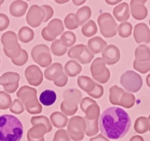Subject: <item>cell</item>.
Wrapping results in <instances>:
<instances>
[{"label": "cell", "mask_w": 150, "mask_h": 141, "mask_svg": "<svg viewBox=\"0 0 150 141\" xmlns=\"http://www.w3.org/2000/svg\"><path fill=\"white\" fill-rule=\"evenodd\" d=\"M1 42L3 45V51L7 57L13 60L20 56L22 48L18 43V35L14 32H4L1 37Z\"/></svg>", "instance_id": "cell-5"}, {"label": "cell", "mask_w": 150, "mask_h": 141, "mask_svg": "<svg viewBox=\"0 0 150 141\" xmlns=\"http://www.w3.org/2000/svg\"><path fill=\"white\" fill-rule=\"evenodd\" d=\"M83 112L85 113V117H83L85 120H95L99 119L100 108L98 103L95 102L86 107Z\"/></svg>", "instance_id": "cell-26"}, {"label": "cell", "mask_w": 150, "mask_h": 141, "mask_svg": "<svg viewBox=\"0 0 150 141\" xmlns=\"http://www.w3.org/2000/svg\"><path fill=\"white\" fill-rule=\"evenodd\" d=\"M23 127L18 118L12 115L0 116V141H20Z\"/></svg>", "instance_id": "cell-2"}, {"label": "cell", "mask_w": 150, "mask_h": 141, "mask_svg": "<svg viewBox=\"0 0 150 141\" xmlns=\"http://www.w3.org/2000/svg\"><path fill=\"white\" fill-rule=\"evenodd\" d=\"M18 37L20 41L22 43H29L34 39L35 38V32H34L33 29L31 28L28 27V26H23L21 28L18 33Z\"/></svg>", "instance_id": "cell-31"}, {"label": "cell", "mask_w": 150, "mask_h": 141, "mask_svg": "<svg viewBox=\"0 0 150 141\" xmlns=\"http://www.w3.org/2000/svg\"><path fill=\"white\" fill-rule=\"evenodd\" d=\"M4 3V0H0V6Z\"/></svg>", "instance_id": "cell-57"}, {"label": "cell", "mask_w": 150, "mask_h": 141, "mask_svg": "<svg viewBox=\"0 0 150 141\" xmlns=\"http://www.w3.org/2000/svg\"><path fill=\"white\" fill-rule=\"evenodd\" d=\"M92 16V10L90 7L87 6H83L77 10L75 17L77 24L79 26L84 25L88 20L91 18Z\"/></svg>", "instance_id": "cell-23"}, {"label": "cell", "mask_w": 150, "mask_h": 141, "mask_svg": "<svg viewBox=\"0 0 150 141\" xmlns=\"http://www.w3.org/2000/svg\"><path fill=\"white\" fill-rule=\"evenodd\" d=\"M12 98L9 93L4 91H0V110H7L12 105Z\"/></svg>", "instance_id": "cell-38"}, {"label": "cell", "mask_w": 150, "mask_h": 141, "mask_svg": "<svg viewBox=\"0 0 150 141\" xmlns=\"http://www.w3.org/2000/svg\"><path fill=\"white\" fill-rule=\"evenodd\" d=\"M95 102L96 101L94 99H92V98H90V97H85L83 99H81V101L80 102L81 109L82 111H83L86 107H89V105H91V104H94Z\"/></svg>", "instance_id": "cell-50"}, {"label": "cell", "mask_w": 150, "mask_h": 141, "mask_svg": "<svg viewBox=\"0 0 150 141\" xmlns=\"http://www.w3.org/2000/svg\"><path fill=\"white\" fill-rule=\"evenodd\" d=\"M133 36L137 43H149L150 29L145 23H139L135 26Z\"/></svg>", "instance_id": "cell-17"}, {"label": "cell", "mask_w": 150, "mask_h": 141, "mask_svg": "<svg viewBox=\"0 0 150 141\" xmlns=\"http://www.w3.org/2000/svg\"><path fill=\"white\" fill-rule=\"evenodd\" d=\"M41 7L43 8V10H45V19L43 22H47L53 17V16H54V10H53V8L51 6L47 5V4H44V5L41 6Z\"/></svg>", "instance_id": "cell-49"}, {"label": "cell", "mask_w": 150, "mask_h": 141, "mask_svg": "<svg viewBox=\"0 0 150 141\" xmlns=\"http://www.w3.org/2000/svg\"><path fill=\"white\" fill-rule=\"evenodd\" d=\"M135 60L137 62H146L150 60V49L145 44H142L135 51Z\"/></svg>", "instance_id": "cell-28"}, {"label": "cell", "mask_w": 150, "mask_h": 141, "mask_svg": "<svg viewBox=\"0 0 150 141\" xmlns=\"http://www.w3.org/2000/svg\"><path fill=\"white\" fill-rule=\"evenodd\" d=\"M64 69L67 76H69L70 77H75L81 72L82 67L76 60H71L66 63Z\"/></svg>", "instance_id": "cell-24"}, {"label": "cell", "mask_w": 150, "mask_h": 141, "mask_svg": "<svg viewBox=\"0 0 150 141\" xmlns=\"http://www.w3.org/2000/svg\"><path fill=\"white\" fill-rule=\"evenodd\" d=\"M45 19V13L42 7L34 4L29 7L26 17L28 24L33 28L38 27Z\"/></svg>", "instance_id": "cell-13"}, {"label": "cell", "mask_w": 150, "mask_h": 141, "mask_svg": "<svg viewBox=\"0 0 150 141\" xmlns=\"http://www.w3.org/2000/svg\"><path fill=\"white\" fill-rule=\"evenodd\" d=\"M20 75L16 72H6L1 76L0 83L7 93H13L19 86Z\"/></svg>", "instance_id": "cell-14"}, {"label": "cell", "mask_w": 150, "mask_h": 141, "mask_svg": "<svg viewBox=\"0 0 150 141\" xmlns=\"http://www.w3.org/2000/svg\"><path fill=\"white\" fill-rule=\"evenodd\" d=\"M133 31V26L129 22H123L117 26V32L122 38H128L131 35Z\"/></svg>", "instance_id": "cell-36"}, {"label": "cell", "mask_w": 150, "mask_h": 141, "mask_svg": "<svg viewBox=\"0 0 150 141\" xmlns=\"http://www.w3.org/2000/svg\"><path fill=\"white\" fill-rule=\"evenodd\" d=\"M10 25V19L7 15L0 13V32L7 29Z\"/></svg>", "instance_id": "cell-46"}, {"label": "cell", "mask_w": 150, "mask_h": 141, "mask_svg": "<svg viewBox=\"0 0 150 141\" xmlns=\"http://www.w3.org/2000/svg\"><path fill=\"white\" fill-rule=\"evenodd\" d=\"M67 123V132L73 140H81L83 137L86 123L83 117L73 116L70 118Z\"/></svg>", "instance_id": "cell-12"}, {"label": "cell", "mask_w": 150, "mask_h": 141, "mask_svg": "<svg viewBox=\"0 0 150 141\" xmlns=\"http://www.w3.org/2000/svg\"><path fill=\"white\" fill-rule=\"evenodd\" d=\"M57 100V94L54 90H45L41 93L39 101L44 106H51L54 104Z\"/></svg>", "instance_id": "cell-29"}, {"label": "cell", "mask_w": 150, "mask_h": 141, "mask_svg": "<svg viewBox=\"0 0 150 141\" xmlns=\"http://www.w3.org/2000/svg\"><path fill=\"white\" fill-rule=\"evenodd\" d=\"M24 73L28 83L32 86H39L43 80V74L42 70L36 65L28 66L25 70Z\"/></svg>", "instance_id": "cell-15"}, {"label": "cell", "mask_w": 150, "mask_h": 141, "mask_svg": "<svg viewBox=\"0 0 150 141\" xmlns=\"http://www.w3.org/2000/svg\"><path fill=\"white\" fill-rule=\"evenodd\" d=\"M146 0H132L130 8L132 16L136 20H143L148 15V10L144 5Z\"/></svg>", "instance_id": "cell-16"}, {"label": "cell", "mask_w": 150, "mask_h": 141, "mask_svg": "<svg viewBox=\"0 0 150 141\" xmlns=\"http://www.w3.org/2000/svg\"><path fill=\"white\" fill-rule=\"evenodd\" d=\"M133 68L141 73H146L150 70V60L146 62H137L134 60Z\"/></svg>", "instance_id": "cell-41"}, {"label": "cell", "mask_w": 150, "mask_h": 141, "mask_svg": "<svg viewBox=\"0 0 150 141\" xmlns=\"http://www.w3.org/2000/svg\"><path fill=\"white\" fill-rule=\"evenodd\" d=\"M31 123H32V126H35L36 124H44L48 128L50 131H51L52 129V126H51V123L50 122L49 119L47 117L43 115H40V116H34L31 118Z\"/></svg>", "instance_id": "cell-40"}, {"label": "cell", "mask_w": 150, "mask_h": 141, "mask_svg": "<svg viewBox=\"0 0 150 141\" xmlns=\"http://www.w3.org/2000/svg\"><path fill=\"white\" fill-rule=\"evenodd\" d=\"M10 110L11 113H14V114L19 115L21 114L24 112L25 108L23 104H22L21 101L19 99H15L13 102L12 103V105L10 106Z\"/></svg>", "instance_id": "cell-43"}, {"label": "cell", "mask_w": 150, "mask_h": 141, "mask_svg": "<svg viewBox=\"0 0 150 141\" xmlns=\"http://www.w3.org/2000/svg\"><path fill=\"white\" fill-rule=\"evenodd\" d=\"M64 30L63 22L59 19H54L44 27L41 32L42 38L47 41H54L59 35H61Z\"/></svg>", "instance_id": "cell-11"}, {"label": "cell", "mask_w": 150, "mask_h": 141, "mask_svg": "<svg viewBox=\"0 0 150 141\" xmlns=\"http://www.w3.org/2000/svg\"><path fill=\"white\" fill-rule=\"evenodd\" d=\"M85 2H86V0H73V3L76 6H80L84 4Z\"/></svg>", "instance_id": "cell-52"}, {"label": "cell", "mask_w": 150, "mask_h": 141, "mask_svg": "<svg viewBox=\"0 0 150 141\" xmlns=\"http://www.w3.org/2000/svg\"><path fill=\"white\" fill-rule=\"evenodd\" d=\"M102 57L105 64L112 66L120 60V51L115 45H108L102 51Z\"/></svg>", "instance_id": "cell-18"}, {"label": "cell", "mask_w": 150, "mask_h": 141, "mask_svg": "<svg viewBox=\"0 0 150 141\" xmlns=\"http://www.w3.org/2000/svg\"><path fill=\"white\" fill-rule=\"evenodd\" d=\"M67 82H68V76L64 73L59 78V79H57V80L54 81V83L56 86L62 88V87L65 86V85H67Z\"/></svg>", "instance_id": "cell-48"}, {"label": "cell", "mask_w": 150, "mask_h": 141, "mask_svg": "<svg viewBox=\"0 0 150 141\" xmlns=\"http://www.w3.org/2000/svg\"><path fill=\"white\" fill-rule=\"evenodd\" d=\"M28 9V4L22 0H16L13 1L10 6V13L13 16L19 18L26 13Z\"/></svg>", "instance_id": "cell-22"}, {"label": "cell", "mask_w": 150, "mask_h": 141, "mask_svg": "<svg viewBox=\"0 0 150 141\" xmlns=\"http://www.w3.org/2000/svg\"><path fill=\"white\" fill-rule=\"evenodd\" d=\"M135 103H136L135 95L130 93L124 91L122 94L121 97H120L119 106H121V107L126 109H130L135 105Z\"/></svg>", "instance_id": "cell-30"}, {"label": "cell", "mask_w": 150, "mask_h": 141, "mask_svg": "<svg viewBox=\"0 0 150 141\" xmlns=\"http://www.w3.org/2000/svg\"><path fill=\"white\" fill-rule=\"evenodd\" d=\"M148 119H149V131L150 132V115H149V118H148Z\"/></svg>", "instance_id": "cell-56"}, {"label": "cell", "mask_w": 150, "mask_h": 141, "mask_svg": "<svg viewBox=\"0 0 150 141\" xmlns=\"http://www.w3.org/2000/svg\"><path fill=\"white\" fill-rule=\"evenodd\" d=\"M51 52L56 56H63L67 53V48L62 44L59 39H57L51 43Z\"/></svg>", "instance_id": "cell-37"}, {"label": "cell", "mask_w": 150, "mask_h": 141, "mask_svg": "<svg viewBox=\"0 0 150 141\" xmlns=\"http://www.w3.org/2000/svg\"><path fill=\"white\" fill-rule=\"evenodd\" d=\"M90 70L93 79L99 83H106L111 77V72L101 57H98L93 60L90 66Z\"/></svg>", "instance_id": "cell-8"}, {"label": "cell", "mask_w": 150, "mask_h": 141, "mask_svg": "<svg viewBox=\"0 0 150 141\" xmlns=\"http://www.w3.org/2000/svg\"><path fill=\"white\" fill-rule=\"evenodd\" d=\"M82 98V93L78 89H67L63 93V101L60 109L66 116L74 115L78 111L79 104Z\"/></svg>", "instance_id": "cell-4"}, {"label": "cell", "mask_w": 150, "mask_h": 141, "mask_svg": "<svg viewBox=\"0 0 150 141\" xmlns=\"http://www.w3.org/2000/svg\"><path fill=\"white\" fill-rule=\"evenodd\" d=\"M29 59V56H28V53L26 50L22 49L21 53L20 56L16 59H13L12 60V63L16 66H22L26 63Z\"/></svg>", "instance_id": "cell-44"}, {"label": "cell", "mask_w": 150, "mask_h": 141, "mask_svg": "<svg viewBox=\"0 0 150 141\" xmlns=\"http://www.w3.org/2000/svg\"><path fill=\"white\" fill-rule=\"evenodd\" d=\"M113 15L118 21L126 22L130 19V7L127 2H121L117 4L113 10Z\"/></svg>", "instance_id": "cell-19"}, {"label": "cell", "mask_w": 150, "mask_h": 141, "mask_svg": "<svg viewBox=\"0 0 150 141\" xmlns=\"http://www.w3.org/2000/svg\"><path fill=\"white\" fill-rule=\"evenodd\" d=\"M122 88H120L117 85H114L109 90V101L111 104L115 106H119L120 104V97L124 92Z\"/></svg>", "instance_id": "cell-33"}, {"label": "cell", "mask_w": 150, "mask_h": 141, "mask_svg": "<svg viewBox=\"0 0 150 141\" xmlns=\"http://www.w3.org/2000/svg\"><path fill=\"white\" fill-rule=\"evenodd\" d=\"M101 34L105 38H113L117 33V24L114 18L108 13H103L98 19Z\"/></svg>", "instance_id": "cell-7"}, {"label": "cell", "mask_w": 150, "mask_h": 141, "mask_svg": "<svg viewBox=\"0 0 150 141\" xmlns=\"http://www.w3.org/2000/svg\"><path fill=\"white\" fill-rule=\"evenodd\" d=\"M149 26H150V20H149Z\"/></svg>", "instance_id": "cell-58"}, {"label": "cell", "mask_w": 150, "mask_h": 141, "mask_svg": "<svg viewBox=\"0 0 150 141\" xmlns=\"http://www.w3.org/2000/svg\"><path fill=\"white\" fill-rule=\"evenodd\" d=\"M146 85H148V87H149L150 88V73H149V74H148V76H146Z\"/></svg>", "instance_id": "cell-55"}, {"label": "cell", "mask_w": 150, "mask_h": 141, "mask_svg": "<svg viewBox=\"0 0 150 141\" xmlns=\"http://www.w3.org/2000/svg\"><path fill=\"white\" fill-rule=\"evenodd\" d=\"M104 93V89L103 87L100 84L97 83L96 86H95V89L92 91L91 93H89V95L90 96H92L93 98H100V97L103 96Z\"/></svg>", "instance_id": "cell-45"}, {"label": "cell", "mask_w": 150, "mask_h": 141, "mask_svg": "<svg viewBox=\"0 0 150 141\" xmlns=\"http://www.w3.org/2000/svg\"><path fill=\"white\" fill-rule=\"evenodd\" d=\"M64 73L63 66L61 63H55L51 64L44 72L45 79L49 81H56Z\"/></svg>", "instance_id": "cell-20"}, {"label": "cell", "mask_w": 150, "mask_h": 141, "mask_svg": "<svg viewBox=\"0 0 150 141\" xmlns=\"http://www.w3.org/2000/svg\"><path fill=\"white\" fill-rule=\"evenodd\" d=\"M105 2L108 4H111V5H116V4H119V3H121V0H105Z\"/></svg>", "instance_id": "cell-51"}, {"label": "cell", "mask_w": 150, "mask_h": 141, "mask_svg": "<svg viewBox=\"0 0 150 141\" xmlns=\"http://www.w3.org/2000/svg\"><path fill=\"white\" fill-rule=\"evenodd\" d=\"M85 120V119H84ZM86 123V133L88 136H92L98 132V120H85Z\"/></svg>", "instance_id": "cell-39"}, {"label": "cell", "mask_w": 150, "mask_h": 141, "mask_svg": "<svg viewBox=\"0 0 150 141\" xmlns=\"http://www.w3.org/2000/svg\"><path fill=\"white\" fill-rule=\"evenodd\" d=\"M67 55L70 58L75 59L81 64L90 63L95 57L84 44H79L71 47L67 52Z\"/></svg>", "instance_id": "cell-10"}, {"label": "cell", "mask_w": 150, "mask_h": 141, "mask_svg": "<svg viewBox=\"0 0 150 141\" xmlns=\"http://www.w3.org/2000/svg\"><path fill=\"white\" fill-rule=\"evenodd\" d=\"M34 62L42 68L49 67L52 63L50 48L45 44H38L33 47L31 51Z\"/></svg>", "instance_id": "cell-9"}, {"label": "cell", "mask_w": 150, "mask_h": 141, "mask_svg": "<svg viewBox=\"0 0 150 141\" xmlns=\"http://www.w3.org/2000/svg\"><path fill=\"white\" fill-rule=\"evenodd\" d=\"M64 24L65 25L66 28L70 30L76 29L79 27V25L77 24L76 21V17H75L74 13H69L67 15L64 21Z\"/></svg>", "instance_id": "cell-42"}, {"label": "cell", "mask_w": 150, "mask_h": 141, "mask_svg": "<svg viewBox=\"0 0 150 141\" xmlns=\"http://www.w3.org/2000/svg\"><path fill=\"white\" fill-rule=\"evenodd\" d=\"M120 83L126 90L131 93H136L142 88L143 79L136 72L133 70H127L121 76Z\"/></svg>", "instance_id": "cell-6"}, {"label": "cell", "mask_w": 150, "mask_h": 141, "mask_svg": "<svg viewBox=\"0 0 150 141\" xmlns=\"http://www.w3.org/2000/svg\"><path fill=\"white\" fill-rule=\"evenodd\" d=\"M59 40L62 44L66 48L72 47L76 42V36L71 31H67L62 34L61 38Z\"/></svg>", "instance_id": "cell-34"}, {"label": "cell", "mask_w": 150, "mask_h": 141, "mask_svg": "<svg viewBox=\"0 0 150 141\" xmlns=\"http://www.w3.org/2000/svg\"><path fill=\"white\" fill-rule=\"evenodd\" d=\"M131 120L123 109L118 107L107 108L100 118V130L105 137L117 140L129 132Z\"/></svg>", "instance_id": "cell-1"}, {"label": "cell", "mask_w": 150, "mask_h": 141, "mask_svg": "<svg viewBox=\"0 0 150 141\" xmlns=\"http://www.w3.org/2000/svg\"><path fill=\"white\" fill-rule=\"evenodd\" d=\"M68 0H62V1H60V0H55V2L57 3V4H64V3H67L68 2Z\"/></svg>", "instance_id": "cell-54"}, {"label": "cell", "mask_w": 150, "mask_h": 141, "mask_svg": "<svg viewBox=\"0 0 150 141\" xmlns=\"http://www.w3.org/2000/svg\"><path fill=\"white\" fill-rule=\"evenodd\" d=\"M16 95L29 114H40L42 112V107L37 96L35 88L24 85L18 90Z\"/></svg>", "instance_id": "cell-3"}, {"label": "cell", "mask_w": 150, "mask_h": 141, "mask_svg": "<svg viewBox=\"0 0 150 141\" xmlns=\"http://www.w3.org/2000/svg\"><path fill=\"white\" fill-rule=\"evenodd\" d=\"M77 82L79 88L83 90V91L87 93L88 94L95 89L97 84V82L92 80L91 78L86 76H79L77 79Z\"/></svg>", "instance_id": "cell-25"}, {"label": "cell", "mask_w": 150, "mask_h": 141, "mask_svg": "<svg viewBox=\"0 0 150 141\" xmlns=\"http://www.w3.org/2000/svg\"><path fill=\"white\" fill-rule=\"evenodd\" d=\"M106 46L107 43L100 37H94L88 41L87 47L93 54L101 53Z\"/></svg>", "instance_id": "cell-21"}, {"label": "cell", "mask_w": 150, "mask_h": 141, "mask_svg": "<svg viewBox=\"0 0 150 141\" xmlns=\"http://www.w3.org/2000/svg\"><path fill=\"white\" fill-rule=\"evenodd\" d=\"M51 123L57 128H64L68 123V118L65 115L60 112H54L50 116Z\"/></svg>", "instance_id": "cell-27"}, {"label": "cell", "mask_w": 150, "mask_h": 141, "mask_svg": "<svg viewBox=\"0 0 150 141\" xmlns=\"http://www.w3.org/2000/svg\"><path fill=\"white\" fill-rule=\"evenodd\" d=\"M98 32V26L95 22L94 21L90 20L88 22H86L81 29V32L85 37H92L93 35H96Z\"/></svg>", "instance_id": "cell-35"}, {"label": "cell", "mask_w": 150, "mask_h": 141, "mask_svg": "<svg viewBox=\"0 0 150 141\" xmlns=\"http://www.w3.org/2000/svg\"><path fill=\"white\" fill-rule=\"evenodd\" d=\"M0 79H1V76H0ZM0 85H1V83H0Z\"/></svg>", "instance_id": "cell-59"}, {"label": "cell", "mask_w": 150, "mask_h": 141, "mask_svg": "<svg viewBox=\"0 0 150 141\" xmlns=\"http://www.w3.org/2000/svg\"><path fill=\"white\" fill-rule=\"evenodd\" d=\"M54 141H70L67 132L64 129H60L57 131L55 134Z\"/></svg>", "instance_id": "cell-47"}, {"label": "cell", "mask_w": 150, "mask_h": 141, "mask_svg": "<svg viewBox=\"0 0 150 141\" xmlns=\"http://www.w3.org/2000/svg\"><path fill=\"white\" fill-rule=\"evenodd\" d=\"M134 129L137 133L139 134H144L148 132L149 129L148 118L144 117V116L138 118L135 121Z\"/></svg>", "instance_id": "cell-32"}, {"label": "cell", "mask_w": 150, "mask_h": 141, "mask_svg": "<svg viewBox=\"0 0 150 141\" xmlns=\"http://www.w3.org/2000/svg\"><path fill=\"white\" fill-rule=\"evenodd\" d=\"M130 141H144V138L139 135H136V136H133Z\"/></svg>", "instance_id": "cell-53"}]
</instances>
